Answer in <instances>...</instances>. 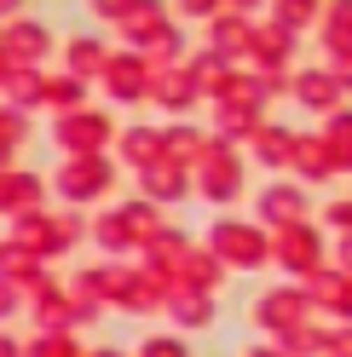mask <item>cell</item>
Segmentation results:
<instances>
[{
    "label": "cell",
    "instance_id": "cell-1",
    "mask_svg": "<svg viewBox=\"0 0 352 357\" xmlns=\"http://www.w3.org/2000/svg\"><path fill=\"white\" fill-rule=\"evenodd\" d=\"M191 196H203V202H214V208L243 202V196H249V162H243V150L208 139L203 155L191 162Z\"/></svg>",
    "mask_w": 352,
    "mask_h": 357
},
{
    "label": "cell",
    "instance_id": "cell-2",
    "mask_svg": "<svg viewBox=\"0 0 352 357\" xmlns=\"http://www.w3.org/2000/svg\"><path fill=\"white\" fill-rule=\"evenodd\" d=\"M203 248L226 265V271H260V265L272 259V236L254 225V219H214L208 236H203Z\"/></svg>",
    "mask_w": 352,
    "mask_h": 357
},
{
    "label": "cell",
    "instance_id": "cell-3",
    "mask_svg": "<svg viewBox=\"0 0 352 357\" xmlns=\"http://www.w3.org/2000/svg\"><path fill=\"white\" fill-rule=\"evenodd\" d=\"M47 190L64 196V208H93L116 190V162L110 155H64V167L47 178Z\"/></svg>",
    "mask_w": 352,
    "mask_h": 357
},
{
    "label": "cell",
    "instance_id": "cell-4",
    "mask_svg": "<svg viewBox=\"0 0 352 357\" xmlns=\"http://www.w3.org/2000/svg\"><path fill=\"white\" fill-rule=\"evenodd\" d=\"M52 144L64 155H110V144H116V121H110V109L81 104V109H70V116L52 121Z\"/></svg>",
    "mask_w": 352,
    "mask_h": 357
},
{
    "label": "cell",
    "instance_id": "cell-5",
    "mask_svg": "<svg viewBox=\"0 0 352 357\" xmlns=\"http://www.w3.org/2000/svg\"><path fill=\"white\" fill-rule=\"evenodd\" d=\"M300 219H312V196H306L300 178H272L254 196V225L260 231H283V225H300Z\"/></svg>",
    "mask_w": 352,
    "mask_h": 357
},
{
    "label": "cell",
    "instance_id": "cell-6",
    "mask_svg": "<svg viewBox=\"0 0 352 357\" xmlns=\"http://www.w3.org/2000/svg\"><path fill=\"white\" fill-rule=\"evenodd\" d=\"M52 29L41 24V17H29V12H17V17H6L0 24V58L6 63H29V70H41V63L52 58Z\"/></svg>",
    "mask_w": 352,
    "mask_h": 357
},
{
    "label": "cell",
    "instance_id": "cell-7",
    "mask_svg": "<svg viewBox=\"0 0 352 357\" xmlns=\"http://www.w3.org/2000/svg\"><path fill=\"white\" fill-rule=\"evenodd\" d=\"M98 86H104V98L110 104H145V93H150V70H145V58L133 52V47H110V58H104V70H98Z\"/></svg>",
    "mask_w": 352,
    "mask_h": 357
},
{
    "label": "cell",
    "instance_id": "cell-8",
    "mask_svg": "<svg viewBox=\"0 0 352 357\" xmlns=\"http://www.w3.org/2000/svg\"><path fill=\"white\" fill-rule=\"evenodd\" d=\"M266 236H272V259L283 265V271L306 277V271H318V265H323V231L312 225V219L283 225V231H266Z\"/></svg>",
    "mask_w": 352,
    "mask_h": 357
},
{
    "label": "cell",
    "instance_id": "cell-9",
    "mask_svg": "<svg viewBox=\"0 0 352 357\" xmlns=\"http://www.w3.org/2000/svg\"><path fill=\"white\" fill-rule=\"evenodd\" d=\"M145 104L150 109H168V121H185L191 109H203V93H196V81L185 75V63H173V70H150Z\"/></svg>",
    "mask_w": 352,
    "mask_h": 357
},
{
    "label": "cell",
    "instance_id": "cell-10",
    "mask_svg": "<svg viewBox=\"0 0 352 357\" xmlns=\"http://www.w3.org/2000/svg\"><path fill=\"white\" fill-rule=\"evenodd\" d=\"M139 196H145V202H156L162 213H168L173 202H191V167L156 155L150 167H139Z\"/></svg>",
    "mask_w": 352,
    "mask_h": 357
},
{
    "label": "cell",
    "instance_id": "cell-11",
    "mask_svg": "<svg viewBox=\"0 0 352 357\" xmlns=\"http://www.w3.org/2000/svg\"><path fill=\"white\" fill-rule=\"evenodd\" d=\"M249 35H254V17L214 12L208 24H203V52L226 58V63H249Z\"/></svg>",
    "mask_w": 352,
    "mask_h": 357
},
{
    "label": "cell",
    "instance_id": "cell-12",
    "mask_svg": "<svg viewBox=\"0 0 352 357\" xmlns=\"http://www.w3.org/2000/svg\"><path fill=\"white\" fill-rule=\"evenodd\" d=\"M168 24H179V17L168 12V0H127L122 6V17H116V29H122V47H150Z\"/></svg>",
    "mask_w": 352,
    "mask_h": 357
},
{
    "label": "cell",
    "instance_id": "cell-13",
    "mask_svg": "<svg viewBox=\"0 0 352 357\" xmlns=\"http://www.w3.org/2000/svg\"><path fill=\"white\" fill-rule=\"evenodd\" d=\"M295 52H300V35L289 24H277L272 12H260L254 17V35H249V63H283V70H289Z\"/></svg>",
    "mask_w": 352,
    "mask_h": 357
},
{
    "label": "cell",
    "instance_id": "cell-14",
    "mask_svg": "<svg viewBox=\"0 0 352 357\" xmlns=\"http://www.w3.org/2000/svg\"><path fill=\"white\" fill-rule=\"evenodd\" d=\"M289 98L300 109H312V116H329V109L346 104V93L335 86V75H329L323 63H312V70H289Z\"/></svg>",
    "mask_w": 352,
    "mask_h": 357
},
{
    "label": "cell",
    "instance_id": "cell-15",
    "mask_svg": "<svg viewBox=\"0 0 352 357\" xmlns=\"http://www.w3.org/2000/svg\"><path fill=\"white\" fill-rule=\"evenodd\" d=\"M306 305H312V300H306V288H266V294L254 300V323L289 334V328L306 323Z\"/></svg>",
    "mask_w": 352,
    "mask_h": 357
},
{
    "label": "cell",
    "instance_id": "cell-16",
    "mask_svg": "<svg viewBox=\"0 0 352 357\" xmlns=\"http://www.w3.org/2000/svg\"><path fill=\"white\" fill-rule=\"evenodd\" d=\"M162 155V127H150V121H127L116 132V144H110V162H122V167H150Z\"/></svg>",
    "mask_w": 352,
    "mask_h": 357
},
{
    "label": "cell",
    "instance_id": "cell-17",
    "mask_svg": "<svg viewBox=\"0 0 352 357\" xmlns=\"http://www.w3.org/2000/svg\"><path fill=\"white\" fill-rule=\"evenodd\" d=\"M243 150H254V162L266 167V173H289V155H295V127H283V121H260V127H254V139H249Z\"/></svg>",
    "mask_w": 352,
    "mask_h": 357
},
{
    "label": "cell",
    "instance_id": "cell-18",
    "mask_svg": "<svg viewBox=\"0 0 352 357\" xmlns=\"http://www.w3.org/2000/svg\"><path fill=\"white\" fill-rule=\"evenodd\" d=\"M12 242H24L35 259H58V231H52V208H29V213H12Z\"/></svg>",
    "mask_w": 352,
    "mask_h": 357
},
{
    "label": "cell",
    "instance_id": "cell-19",
    "mask_svg": "<svg viewBox=\"0 0 352 357\" xmlns=\"http://www.w3.org/2000/svg\"><path fill=\"white\" fill-rule=\"evenodd\" d=\"M208 109H214L208 139H219V144H237V150H243V144L254 139V127L266 121V109H249V104H208Z\"/></svg>",
    "mask_w": 352,
    "mask_h": 357
},
{
    "label": "cell",
    "instance_id": "cell-20",
    "mask_svg": "<svg viewBox=\"0 0 352 357\" xmlns=\"http://www.w3.org/2000/svg\"><path fill=\"white\" fill-rule=\"evenodd\" d=\"M41 196H47V178L41 173H24V167H6L0 173V213H29V208H47L41 202Z\"/></svg>",
    "mask_w": 352,
    "mask_h": 357
},
{
    "label": "cell",
    "instance_id": "cell-21",
    "mask_svg": "<svg viewBox=\"0 0 352 357\" xmlns=\"http://www.w3.org/2000/svg\"><path fill=\"white\" fill-rule=\"evenodd\" d=\"M318 144H323V155H329V167H335V178L352 173V104H341V109H329V116H323Z\"/></svg>",
    "mask_w": 352,
    "mask_h": 357
},
{
    "label": "cell",
    "instance_id": "cell-22",
    "mask_svg": "<svg viewBox=\"0 0 352 357\" xmlns=\"http://www.w3.org/2000/svg\"><path fill=\"white\" fill-rule=\"evenodd\" d=\"M139 254H145V271H156L162 282H173V271H179V259L191 254V236H185V231H173V225H162V231L150 236Z\"/></svg>",
    "mask_w": 352,
    "mask_h": 357
},
{
    "label": "cell",
    "instance_id": "cell-23",
    "mask_svg": "<svg viewBox=\"0 0 352 357\" xmlns=\"http://www.w3.org/2000/svg\"><path fill=\"white\" fill-rule=\"evenodd\" d=\"M226 282V265H219L203 242H191V254L179 259V271H173V282L168 288H203V294H214V288Z\"/></svg>",
    "mask_w": 352,
    "mask_h": 357
},
{
    "label": "cell",
    "instance_id": "cell-24",
    "mask_svg": "<svg viewBox=\"0 0 352 357\" xmlns=\"http://www.w3.org/2000/svg\"><path fill=\"white\" fill-rule=\"evenodd\" d=\"M104 58H110V40H104V35H70V40H64V75L98 81Z\"/></svg>",
    "mask_w": 352,
    "mask_h": 357
},
{
    "label": "cell",
    "instance_id": "cell-25",
    "mask_svg": "<svg viewBox=\"0 0 352 357\" xmlns=\"http://www.w3.org/2000/svg\"><path fill=\"white\" fill-rule=\"evenodd\" d=\"M93 93V81H81V75H41V109H52V116H70V109H81V104H93L87 98Z\"/></svg>",
    "mask_w": 352,
    "mask_h": 357
},
{
    "label": "cell",
    "instance_id": "cell-26",
    "mask_svg": "<svg viewBox=\"0 0 352 357\" xmlns=\"http://www.w3.org/2000/svg\"><path fill=\"white\" fill-rule=\"evenodd\" d=\"M41 75H47V70L6 63V75H0V104H12V109H24V116H35V109H41Z\"/></svg>",
    "mask_w": 352,
    "mask_h": 357
},
{
    "label": "cell",
    "instance_id": "cell-27",
    "mask_svg": "<svg viewBox=\"0 0 352 357\" xmlns=\"http://www.w3.org/2000/svg\"><path fill=\"white\" fill-rule=\"evenodd\" d=\"M110 300H122L127 311H156L168 300V282L156 271H122V282H116V294H110Z\"/></svg>",
    "mask_w": 352,
    "mask_h": 357
},
{
    "label": "cell",
    "instance_id": "cell-28",
    "mask_svg": "<svg viewBox=\"0 0 352 357\" xmlns=\"http://www.w3.org/2000/svg\"><path fill=\"white\" fill-rule=\"evenodd\" d=\"M306 300L352 317V277L346 271H323V265H318V271H306Z\"/></svg>",
    "mask_w": 352,
    "mask_h": 357
},
{
    "label": "cell",
    "instance_id": "cell-29",
    "mask_svg": "<svg viewBox=\"0 0 352 357\" xmlns=\"http://www.w3.org/2000/svg\"><path fill=\"white\" fill-rule=\"evenodd\" d=\"M289 173L300 178V185H329V178H335V167H329V155H323V144H318V132H295Z\"/></svg>",
    "mask_w": 352,
    "mask_h": 357
},
{
    "label": "cell",
    "instance_id": "cell-30",
    "mask_svg": "<svg viewBox=\"0 0 352 357\" xmlns=\"http://www.w3.org/2000/svg\"><path fill=\"white\" fill-rule=\"evenodd\" d=\"M203 144H208V127H196L191 116L162 127V155H168V162H179V167H191L196 155H203Z\"/></svg>",
    "mask_w": 352,
    "mask_h": 357
},
{
    "label": "cell",
    "instance_id": "cell-31",
    "mask_svg": "<svg viewBox=\"0 0 352 357\" xmlns=\"http://www.w3.org/2000/svg\"><path fill=\"white\" fill-rule=\"evenodd\" d=\"M87 236H93L104 254H133L139 248L133 231H127V219H122V208H98L93 219H87Z\"/></svg>",
    "mask_w": 352,
    "mask_h": 357
},
{
    "label": "cell",
    "instance_id": "cell-32",
    "mask_svg": "<svg viewBox=\"0 0 352 357\" xmlns=\"http://www.w3.org/2000/svg\"><path fill=\"white\" fill-rule=\"evenodd\" d=\"M237 70V63H226V58H214V52H185V75L196 81V93H203V104H214L219 98V86H226V75Z\"/></svg>",
    "mask_w": 352,
    "mask_h": 357
},
{
    "label": "cell",
    "instance_id": "cell-33",
    "mask_svg": "<svg viewBox=\"0 0 352 357\" xmlns=\"http://www.w3.org/2000/svg\"><path fill=\"white\" fill-rule=\"evenodd\" d=\"M318 47L323 52H335V47H352V0H323V12H318Z\"/></svg>",
    "mask_w": 352,
    "mask_h": 357
},
{
    "label": "cell",
    "instance_id": "cell-34",
    "mask_svg": "<svg viewBox=\"0 0 352 357\" xmlns=\"http://www.w3.org/2000/svg\"><path fill=\"white\" fill-rule=\"evenodd\" d=\"M168 311L179 328H203L214 317V294H203V288H168Z\"/></svg>",
    "mask_w": 352,
    "mask_h": 357
},
{
    "label": "cell",
    "instance_id": "cell-35",
    "mask_svg": "<svg viewBox=\"0 0 352 357\" xmlns=\"http://www.w3.org/2000/svg\"><path fill=\"white\" fill-rule=\"evenodd\" d=\"M185 52H191V40H185V29L179 24H168L150 47H139V58H145V70H173V63H185Z\"/></svg>",
    "mask_w": 352,
    "mask_h": 357
},
{
    "label": "cell",
    "instance_id": "cell-36",
    "mask_svg": "<svg viewBox=\"0 0 352 357\" xmlns=\"http://www.w3.org/2000/svg\"><path fill=\"white\" fill-rule=\"evenodd\" d=\"M116 208H122V219H127V231H133V242H139V248H145V242L168 225V219H162V208H156V202H145V196H122Z\"/></svg>",
    "mask_w": 352,
    "mask_h": 357
},
{
    "label": "cell",
    "instance_id": "cell-37",
    "mask_svg": "<svg viewBox=\"0 0 352 357\" xmlns=\"http://www.w3.org/2000/svg\"><path fill=\"white\" fill-rule=\"evenodd\" d=\"M0 277L24 288L29 277H41V259H35L29 248H24V242H12V236H0Z\"/></svg>",
    "mask_w": 352,
    "mask_h": 357
},
{
    "label": "cell",
    "instance_id": "cell-38",
    "mask_svg": "<svg viewBox=\"0 0 352 357\" xmlns=\"http://www.w3.org/2000/svg\"><path fill=\"white\" fill-rule=\"evenodd\" d=\"M266 12L277 17V24H289L295 35H306V29L318 24V12H323V0H272Z\"/></svg>",
    "mask_w": 352,
    "mask_h": 357
},
{
    "label": "cell",
    "instance_id": "cell-39",
    "mask_svg": "<svg viewBox=\"0 0 352 357\" xmlns=\"http://www.w3.org/2000/svg\"><path fill=\"white\" fill-rule=\"evenodd\" d=\"M249 70H254V81H260V93H266V104L289 98V70H283V63H249Z\"/></svg>",
    "mask_w": 352,
    "mask_h": 357
},
{
    "label": "cell",
    "instance_id": "cell-40",
    "mask_svg": "<svg viewBox=\"0 0 352 357\" xmlns=\"http://www.w3.org/2000/svg\"><path fill=\"white\" fill-rule=\"evenodd\" d=\"M52 231H58V248H75V242L87 236V213H81V208H64V213H52Z\"/></svg>",
    "mask_w": 352,
    "mask_h": 357
},
{
    "label": "cell",
    "instance_id": "cell-41",
    "mask_svg": "<svg viewBox=\"0 0 352 357\" xmlns=\"http://www.w3.org/2000/svg\"><path fill=\"white\" fill-rule=\"evenodd\" d=\"M323 70L329 75H335V86H341V93L352 98V47H335V52H329L323 58Z\"/></svg>",
    "mask_w": 352,
    "mask_h": 357
},
{
    "label": "cell",
    "instance_id": "cell-42",
    "mask_svg": "<svg viewBox=\"0 0 352 357\" xmlns=\"http://www.w3.org/2000/svg\"><path fill=\"white\" fill-rule=\"evenodd\" d=\"M168 12H173V17H185V24H208V17L219 12V0H173Z\"/></svg>",
    "mask_w": 352,
    "mask_h": 357
},
{
    "label": "cell",
    "instance_id": "cell-43",
    "mask_svg": "<svg viewBox=\"0 0 352 357\" xmlns=\"http://www.w3.org/2000/svg\"><path fill=\"white\" fill-rule=\"evenodd\" d=\"M323 225L335 231V236H341V231H352V196H329V208H323Z\"/></svg>",
    "mask_w": 352,
    "mask_h": 357
},
{
    "label": "cell",
    "instance_id": "cell-44",
    "mask_svg": "<svg viewBox=\"0 0 352 357\" xmlns=\"http://www.w3.org/2000/svg\"><path fill=\"white\" fill-rule=\"evenodd\" d=\"M29 357H75V351H70V340H64V334H47V340L29 346Z\"/></svg>",
    "mask_w": 352,
    "mask_h": 357
},
{
    "label": "cell",
    "instance_id": "cell-45",
    "mask_svg": "<svg viewBox=\"0 0 352 357\" xmlns=\"http://www.w3.org/2000/svg\"><path fill=\"white\" fill-rule=\"evenodd\" d=\"M122 6H127V0H87V12H93L98 24H116V17H122Z\"/></svg>",
    "mask_w": 352,
    "mask_h": 357
},
{
    "label": "cell",
    "instance_id": "cell-46",
    "mask_svg": "<svg viewBox=\"0 0 352 357\" xmlns=\"http://www.w3.org/2000/svg\"><path fill=\"white\" fill-rule=\"evenodd\" d=\"M272 0H219V12H237V17H260Z\"/></svg>",
    "mask_w": 352,
    "mask_h": 357
},
{
    "label": "cell",
    "instance_id": "cell-47",
    "mask_svg": "<svg viewBox=\"0 0 352 357\" xmlns=\"http://www.w3.org/2000/svg\"><path fill=\"white\" fill-rule=\"evenodd\" d=\"M145 357H185V346H179V340H150Z\"/></svg>",
    "mask_w": 352,
    "mask_h": 357
},
{
    "label": "cell",
    "instance_id": "cell-48",
    "mask_svg": "<svg viewBox=\"0 0 352 357\" xmlns=\"http://www.w3.org/2000/svg\"><path fill=\"white\" fill-rule=\"evenodd\" d=\"M335 259H341V271L352 277V231H341V236H335Z\"/></svg>",
    "mask_w": 352,
    "mask_h": 357
},
{
    "label": "cell",
    "instance_id": "cell-49",
    "mask_svg": "<svg viewBox=\"0 0 352 357\" xmlns=\"http://www.w3.org/2000/svg\"><path fill=\"white\" fill-rule=\"evenodd\" d=\"M12 311H17V282L0 277V317H12Z\"/></svg>",
    "mask_w": 352,
    "mask_h": 357
},
{
    "label": "cell",
    "instance_id": "cell-50",
    "mask_svg": "<svg viewBox=\"0 0 352 357\" xmlns=\"http://www.w3.org/2000/svg\"><path fill=\"white\" fill-rule=\"evenodd\" d=\"M24 12V0H0V24H6V17H17Z\"/></svg>",
    "mask_w": 352,
    "mask_h": 357
},
{
    "label": "cell",
    "instance_id": "cell-51",
    "mask_svg": "<svg viewBox=\"0 0 352 357\" xmlns=\"http://www.w3.org/2000/svg\"><path fill=\"white\" fill-rule=\"evenodd\" d=\"M335 351H341V357H352V334H335Z\"/></svg>",
    "mask_w": 352,
    "mask_h": 357
},
{
    "label": "cell",
    "instance_id": "cell-52",
    "mask_svg": "<svg viewBox=\"0 0 352 357\" xmlns=\"http://www.w3.org/2000/svg\"><path fill=\"white\" fill-rule=\"evenodd\" d=\"M0 357H17V346H12V340H6V334H0Z\"/></svg>",
    "mask_w": 352,
    "mask_h": 357
},
{
    "label": "cell",
    "instance_id": "cell-53",
    "mask_svg": "<svg viewBox=\"0 0 352 357\" xmlns=\"http://www.w3.org/2000/svg\"><path fill=\"white\" fill-rule=\"evenodd\" d=\"M6 167H12V150H0V173H6Z\"/></svg>",
    "mask_w": 352,
    "mask_h": 357
},
{
    "label": "cell",
    "instance_id": "cell-54",
    "mask_svg": "<svg viewBox=\"0 0 352 357\" xmlns=\"http://www.w3.org/2000/svg\"><path fill=\"white\" fill-rule=\"evenodd\" d=\"M0 75H6V58H0Z\"/></svg>",
    "mask_w": 352,
    "mask_h": 357
},
{
    "label": "cell",
    "instance_id": "cell-55",
    "mask_svg": "<svg viewBox=\"0 0 352 357\" xmlns=\"http://www.w3.org/2000/svg\"><path fill=\"white\" fill-rule=\"evenodd\" d=\"M104 357H110V351H104Z\"/></svg>",
    "mask_w": 352,
    "mask_h": 357
}]
</instances>
